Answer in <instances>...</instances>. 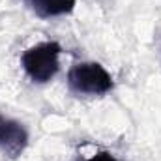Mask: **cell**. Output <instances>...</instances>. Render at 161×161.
<instances>
[{"label": "cell", "mask_w": 161, "mask_h": 161, "mask_svg": "<svg viewBox=\"0 0 161 161\" xmlns=\"http://www.w3.org/2000/svg\"><path fill=\"white\" fill-rule=\"evenodd\" d=\"M88 161H120V159H116V158H114L113 154H109V152H97V154H94Z\"/></svg>", "instance_id": "obj_5"}, {"label": "cell", "mask_w": 161, "mask_h": 161, "mask_svg": "<svg viewBox=\"0 0 161 161\" xmlns=\"http://www.w3.org/2000/svg\"><path fill=\"white\" fill-rule=\"evenodd\" d=\"M28 146V131L23 124L11 118L0 116V152L9 158L17 159Z\"/></svg>", "instance_id": "obj_3"}, {"label": "cell", "mask_w": 161, "mask_h": 161, "mask_svg": "<svg viewBox=\"0 0 161 161\" xmlns=\"http://www.w3.org/2000/svg\"><path fill=\"white\" fill-rule=\"evenodd\" d=\"M77 0H32L34 9L41 17H56L73 11Z\"/></svg>", "instance_id": "obj_4"}, {"label": "cell", "mask_w": 161, "mask_h": 161, "mask_svg": "<svg viewBox=\"0 0 161 161\" xmlns=\"http://www.w3.org/2000/svg\"><path fill=\"white\" fill-rule=\"evenodd\" d=\"M62 47L56 41H45L25 51L21 64L34 82H49L58 71V56Z\"/></svg>", "instance_id": "obj_1"}, {"label": "cell", "mask_w": 161, "mask_h": 161, "mask_svg": "<svg viewBox=\"0 0 161 161\" xmlns=\"http://www.w3.org/2000/svg\"><path fill=\"white\" fill-rule=\"evenodd\" d=\"M68 84L73 92L86 96H101L113 88V79L97 62H82L69 69Z\"/></svg>", "instance_id": "obj_2"}]
</instances>
